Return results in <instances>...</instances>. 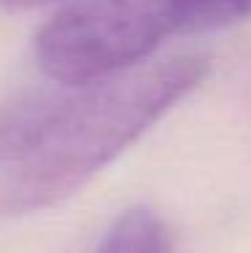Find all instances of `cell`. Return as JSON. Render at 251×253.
<instances>
[{
    "instance_id": "6da1fadb",
    "label": "cell",
    "mask_w": 251,
    "mask_h": 253,
    "mask_svg": "<svg viewBox=\"0 0 251 253\" xmlns=\"http://www.w3.org/2000/svg\"><path fill=\"white\" fill-rule=\"evenodd\" d=\"M187 54L92 84H59L0 108V215L68 200L205 78Z\"/></svg>"
},
{
    "instance_id": "7a4b0ae2",
    "label": "cell",
    "mask_w": 251,
    "mask_h": 253,
    "mask_svg": "<svg viewBox=\"0 0 251 253\" xmlns=\"http://www.w3.org/2000/svg\"><path fill=\"white\" fill-rule=\"evenodd\" d=\"M176 33L173 0H79L38 33L41 68L59 84H92L146 59Z\"/></svg>"
},
{
    "instance_id": "3957f363",
    "label": "cell",
    "mask_w": 251,
    "mask_h": 253,
    "mask_svg": "<svg viewBox=\"0 0 251 253\" xmlns=\"http://www.w3.org/2000/svg\"><path fill=\"white\" fill-rule=\"evenodd\" d=\"M95 253H173V243L159 215L133 208L108 229Z\"/></svg>"
},
{
    "instance_id": "277c9868",
    "label": "cell",
    "mask_w": 251,
    "mask_h": 253,
    "mask_svg": "<svg viewBox=\"0 0 251 253\" xmlns=\"http://www.w3.org/2000/svg\"><path fill=\"white\" fill-rule=\"evenodd\" d=\"M176 30L208 33L251 16V0H173Z\"/></svg>"
},
{
    "instance_id": "5b68a950",
    "label": "cell",
    "mask_w": 251,
    "mask_h": 253,
    "mask_svg": "<svg viewBox=\"0 0 251 253\" xmlns=\"http://www.w3.org/2000/svg\"><path fill=\"white\" fill-rule=\"evenodd\" d=\"M8 11H27V8H38V5L49 3V0H0Z\"/></svg>"
}]
</instances>
